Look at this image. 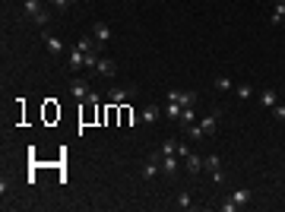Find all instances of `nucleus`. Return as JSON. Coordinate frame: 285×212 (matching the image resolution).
Segmentation results:
<instances>
[{"mask_svg": "<svg viewBox=\"0 0 285 212\" xmlns=\"http://www.w3.org/2000/svg\"><path fill=\"white\" fill-rule=\"evenodd\" d=\"M200 127H203V136H215V130H219V114L200 117Z\"/></svg>", "mask_w": 285, "mask_h": 212, "instance_id": "nucleus-11", "label": "nucleus"}, {"mask_svg": "<svg viewBox=\"0 0 285 212\" xmlns=\"http://www.w3.org/2000/svg\"><path fill=\"white\" fill-rule=\"evenodd\" d=\"M73 3H76V0H73Z\"/></svg>", "mask_w": 285, "mask_h": 212, "instance_id": "nucleus-29", "label": "nucleus"}, {"mask_svg": "<svg viewBox=\"0 0 285 212\" xmlns=\"http://www.w3.org/2000/svg\"><path fill=\"white\" fill-rule=\"evenodd\" d=\"M235 92H238V98H241V102H250V98H254V85H250V83H241Z\"/></svg>", "mask_w": 285, "mask_h": 212, "instance_id": "nucleus-20", "label": "nucleus"}, {"mask_svg": "<svg viewBox=\"0 0 285 212\" xmlns=\"http://www.w3.org/2000/svg\"><path fill=\"white\" fill-rule=\"evenodd\" d=\"M67 89H70V95L76 98V102H86V98H89V92H92V85H89V79H70V85H67Z\"/></svg>", "mask_w": 285, "mask_h": 212, "instance_id": "nucleus-3", "label": "nucleus"}, {"mask_svg": "<svg viewBox=\"0 0 285 212\" xmlns=\"http://www.w3.org/2000/svg\"><path fill=\"white\" fill-rule=\"evenodd\" d=\"M51 3H54V6H57V10H67V6H70V3H73V0H51Z\"/></svg>", "mask_w": 285, "mask_h": 212, "instance_id": "nucleus-27", "label": "nucleus"}, {"mask_svg": "<svg viewBox=\"0 0 285 212\" xmlns=\"http://www.w3.org/2000/svg\"><path fill=\"white\" fill-rule=\"evenodd\" d=\"M282 25H285V16H282Z\"/></svg>", "mask_w": 285, "mask_h": 212, "instance_id": "nucleus-28", "label": "nucleus"}, {"mask_svg": "<svg viewBox=\"0 0 285 212\" xmlns=\"http://www.w3.org/2000/svg\"><path fill=\"white\" fill-rule=\"evenodd\" d=\"M23 10H25V16H38V13H42V0H25L23 3Z\"/></svg>", "mask_w": 285, "mask_h": 212, "instance_id": "nucleus-18", "label": "nucleus"}, {"mask_svg": "<svg viewBox=\"0 0 285 212\" xmlns=\"http://www.w3.org/2000/svg\"><path fill=\"white\" fill-rule=\"evenodd\" d=\"M273 117H276V121H285V105H276V108H273Z\"/></svg>", "mask_w": 285, "mask_h": 212, "instance_id": "nucleus-26", "label": "nucleus"}, {"mask_svg": "<svg viewBox=\"0 0 285 212\" xmlns=\"http://www.w3.org/2000/svg\"><path fill=\"white\" fill-rule=\"evenodd\" d=\"M184 136H187V140H203V127H200V121H196V124H184Z\"/></svg>", "mask_w": 285, "mask_h": 212, "instance_id": "nucleus-17", "label": "nucleus"}, {"mask_svg": "<svg viewBox=\"0 0 285 212\" xmlns=\"http://www.w3.org/2000/svg\"><path fill=\"white\" fill-rule=\"evenodd\" d=\"M282 16H285V0H276V6H273V25H282Z\"/></svg>", "mask_w": 285, "mask_h": 212, "instance_id": "nucleus-19", "label": "nucleus"}, {"mask_svg": "<svg viewBox=\"0 0 285 212\" xmlns=\"http://www.w3.org/2000/svg\"><path fill=\"white\" fill-rule=\"evenodd\" d=\"M32 22H35L38 29H45V25L51 22V13H48V10H42V13H38V16H32Z\"/></svg>", "mask_w": 285, "mask_h": 212, "instance_id": "nucleus-23", "label": "nucleus"}, {"mask_svg": "<svg viewBox=\"0 0 285 212\" xmlns=\"http://www.w3.org/2000/svg\"><path fill=\"white\" fill-rule=\"evenodd\" d=\"M159 152L162 155H178V140H165L159 146Z\"/></svg>", "mask_w": 285, "mask_h": 212, "instance_id": "nucleus-21", "label": "nucleus"}, {"mask_svg": "<svg viewBox=\"0 0 285 212\" xmlns=\"http://www.w3.org/2000/svg\"><path fill=\"white\" fill-rule=\"evenodd\" d=\"M184 165H187V174H200V171H203V158L196 155L193 149H190L187 155H184Z\"/></svg>", "mask_w": 285, "mask_h": 212, "instance_id": "nucleus-12", "label": "nucleus"}, {"mask_svg": "<svg viewBox=\"0 0 285 212\" xmlns=\"http://www.w3.org/2000/svg\"><path fill=\"white\" fill-rule=\"evenodd\" d=\"M196 121H200V117H196V111L193 108H184V111H181V127H184V124H196Z\"/></svg>", "mask_w": 285, "mask_h": 212, "instance_id": "nucleus-22", "label": "nucleus"}, {"mask_svg": "<svg viewBox=\"0 0 285 212\" xmlns=\"http://www.w3.org/2000/svg\"><path fill=\"white\" fill-rule=\"evenodd\" d=\"M168 98L178 102L181 108H193V105H196V92H178V89H171V92H168Z\"/></svg>", "mask_w": 285, "mask_h": 212, "instance_id": "nucleus-7", "label": "nucleus"}, {"mask_svg": "<svg viewBox=\"0 0 285 212\" xmlns=\"http://www.w3.org/2000/svg\"><path fill=\"white\" fill-rule=\"evenodd\" d=\"M42 38H45V44H48V51H51V54H54V57H57V54H64V51H67V44H64V42H60V38H57V35H51V32H48V29H42Z\"/></svg>", "mask_w": 285, "mask_h": 212, "instance_id": "nucleus-9", "label": "nucleus"}, {"mask_svg": "<svg viewBox=\"0 0 285 212\" xmlns=\"http://www.w3.org/2000/svg\"><path fill=\"white\" fill-rule=\"evenodd\" d=\"M178 209H193V200H190V193H178Z\"/></svg>", "mask_w": 285, "mask_h": 212, "instance_id": "nucleus-25", "label": "nucleus"}, {"mask_svg": "<svg viewBox=\"0 0 285 212\" xmlns=\"http://www.w3.org/2000/svg\"><path fill=\"white\" fill-rule=\"evenodd\" d=\"M162 171H165L168 177H174L181 171V155H162Z\"/></svg>", "mask_w": 285, "mask_h": 212, "instance_id": "nucleus-10", "label": "nucleus"}, {"mask_svg": "<svg viewBox=\"0 0 285 212\" xmlns=\"http://www.w3.org/2000/svg\"><path fill=\"white\" fill-rule=\"evenodd\" d=\"M95 73H98V76H114V73H118V64H114L111 57H101L98 67H95Z\"/></svg>", "mask_w": 285, "mask_h": 212, "instance_id": "nucleus-14", "label": "nucleus"}, {"mask_svg": "<svg viewBox=\"0 0 285 212\" xmlns=\"http://www.w3.org/2000/svg\"><path fill=\"white\" fill-rule=\"evenodd\" d=\"M111 35H114V32H111V25H108V22H92V38L98 44H108V42H111Z\"/></svg>", "mask_w": 285, "mask_h": 212, "instance_id": "nucleus-8", "label": "nucleus"}, {"mask_svg": "<svg viewBox=\"0 0 285 212\" xmlns=\"http://www.w3.org/2000/svg\"><path fill=\"white\" fill-rule=\"evenodd\" d=\"M260 105L273 111L276 105H279V92H276V89H263V92H260Z\"/></svg>", "mask_w": 285, "mask_h": 212, "instance_id": "nucleus-13", "label": "nucleus"}, {"mask_svg": "<svg viewBox=\"0 0 285 212\" xmlns=\"http://www.w3.org/2000/svg\"><path fill=\"white\" fill-rule=\"evenodd\" d=\"M181 111H184V108H181L178 102H171V98L165 102V117H168V121H181Z\"/></svg>", "mask_w": 285, "mask_h": 212, "instance_id": "nucleus-16", "label": "nucleus"}, {"mask_svg": "<svg viewBox=\"0 0 285 212\" xmlns=\"http://www.w3.org/2000/svg\"><path fill=\"white\" fill-rule=\"evenodd\" d=\"M130 95H133V89H127V85H118V89H111V92H108V105L120 108V105H124Z\"/></svg>", "mask_w": 285, "mask_h": 212, "instance_id": "nucleus-6", "label": "nucleus"}, {"mask_svg": "<svg viewBox=\"0 0 285 212\" xmlns=\"http://www.w3.org/2000/svg\"><path fill=\"white\" fill-rule=\"evenodd\" d=\"M250 200H254V190H250V187H241V190H235L225 203H219V209L222 212H235V209H244Z\"/></svg>", "mask_w": 285, "mask_h": 212, "instance_id": "nucleus-1", "label": "nucleus"}, {"mask_svg": "<svg viewBox=\"0 0 285 212\" xmlns=\"http://www.w3.org/2000/svg\"><path fill=\"white\" fill-rule=\"evenodd\" d=\"M159 168H162V152L155 149L152 155H149L146 162H142V171H140V174H142V181H152V177H159Z\"/></svg>", "mask_w": 285, "mask_h": 212, "instance_id": "nucleus-2", "label": "nucleus"}, {"mask_svg": "<svg viewBox=\"0 0 285 212\" xmlns=\"http://www.w3.org/2000/svg\"><path fill=\"white\" fill-rule=\"evenodd\" d=\"M203 168L213 174V181H215V184L225 181V171H222V158H219V155H206V158H203Z\"/></svg>", "mask_w": 285, "mask_h": 212, "instance_id": "nucleus-4", "label": "nucleus"}, {"mask_svg": "<svg viewBox=\"0 0 285 212\" xmlns=\"http://www.w3.org/2000/svg\"><path fill=\"white\" fill-rule=\"evenodd\" d=\"M67 67H70L73 73L86 67V51L79 48V44H73V48H67Z\"/></svg>", "mask_w": 285, "mask_h": 212, "instance_id": "nucleus-5", "label": "nucleus"}, {"mask_svg": "<svg viewBox=\"0 0 285 212\" xmlns=\"http://www.w3.org/2000/svg\"><path fill=\"white\" fill-rule=\"evenodd\" d=\"M215 89L228 92V89H235V85H232V79H228V76H215Z\"/></svg>", "mask_w": 285, "mask_h": 212, "instance_id": "nucleus-24", "label": "nucleus"}, {"mask_svg": "<svg viewBox=\"0 0 285 212\" xmlns=\"http://www.w3.org/2000/svg\"><path fill=\"white\" fill-rule=\"evenodd\" d=\"M140 121H142V124H149V127H152V124L159 121V108H155V105H146V108L140 111Z\"/></svg>", "mask_w": 285, "mask_h": 212, "instance_id": "nucleus-15", "label": "nucleus"}]
</instances>
